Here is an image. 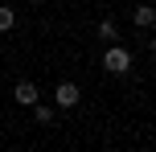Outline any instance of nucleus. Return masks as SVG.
Listing matches in <instances>:
<instances>
[{"instance_id": "2", "label": "nucleus", "mask_w": 156, "mask_h": 152, "mask_svg": "<svg viewBox=\"0 0 156 152\" xmlns=\"http://www.w3.org/2000/svg\"><path fill=\"white\" fill-rule=\"evenodd\" d=\"M78 99H82V90H78L74 82H58V90H54V107H58V111L78 107Z\"/></svg>"}, {"instance_id": "7", "label": "nucleus", "mask_w": 156, "mask_h": 152, "mask_svg": "<svg viewBox=\"0 0 156 152\" xmlns=\"http://www.w3.org/2000/svg\"><path fill=\"white\" fill-rule=\"evenodd\" d=\"M12 25H16V12H12L8 4H0V33H8Z\"/></svg>"}, {"instance_id": "8", "label": "nucleus", "mask_w": 156, "mask_h": 152, "mask_svg": "<svg viewBox=\"0 0 156 152\" xmlns=\"http://www.w3.org/2000/svg\"><path fill=\"white\" fill-rule=\"evenodd\" d=\"M29 4H41V0H29Z\"/></svg>"}, {"instance_id": "6", "label": "nucleus", "mask_w": 156, "mask_h": 152, "mask_svg": "<svg viewBox=\"0 0 156 152\" xmlns=\"http://www.w3.org/2000/svg\"><path fill=\"white\" fill-rule=\"evenodd\" d=\"M99 37H103V41H119V25L111 21V16H107V21H99Z\"/></svg>"}, {"instance_id": "4", "label": "nucleus", "mask_w": 156, "mask_h": 152, "mask_svg": "<svg viewBox=\"0 0 156 152\" xmlns=\"http://www.w3.org/2000/svg\"><path fill=\"white\" fill-rule=\"evenodd\" d=\"M136 25H140V29H152V25H156V8L152 4H140V8H136Z\"/></svg>"}, {"instance_id": "1", "label": "nucleus", "mask_w": 156, "mask_h": 152, "mask_svg": "<svg viewBox=\"0 0 156 152\" xmlns=\"http://www.w3.org/2000/svg\"><path fill=\"white\" fill-rule=\"evenodd\" d=\"M103 70L107 74H127L132 70V54H127L123 45H111L107 54H103Z\"/></svg>"}, {"instance_id": "5", "label": "nucleus", "mask_w": 156, "mask_h": 152, "mask_svg": "<svg viewBox=\"0 0 156 152\" xmlns=\"http://www.w3.org/2000/svg\"><path fill=\"white\" fill-rule=\"evenodd\" d=\"M54 115H58V107H45V103H33V119H37V123H54Z\"/></svg>"}, {"instance_id": "3", "label": "nucleus", "mask_w": 156, "mask_h": 152, "mask_svg": "<svg viewBox=\"0 0 156 152\" xmlns=\"http://www.w3.org/2000/svg\"><path fill=\"white\" fill-rule=\"evenodd\" d=\"M12 99H16L21 107H33V103H37V82H16Z\"/></svg>"}]
</instances>
